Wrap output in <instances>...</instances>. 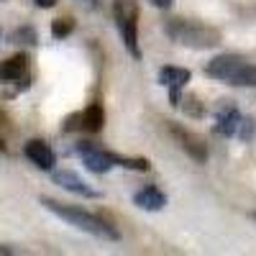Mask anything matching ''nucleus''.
Listing matches in <instances>:
<instances>
[{
    "label": "nucleus",
    "mask_w": 256,
    "mask_h": 256,
    "mask_svg": "<svg viewBox=\"0 0 256 256\" xmlns=\"http://www.w3.org/2000/svg\"><path fill=\"white\" fill-rule=\"evenodd\" d=\"M152 3H154L156 8H169V6H172V0H152Z\"/></svg>",
    "instance_id": "f3484780"
},
{
    "label": "nucleus",
    "mask_w": 256,
    "mask_h": 256,
    "mask_svg": "<svg viewBox=\"0 0 256 256\" xmlns=\"http://www.w3.org/2000/svg\"><path fill=\"white\" fill-rule=\"evenodd\" d=\"M172 134H174V138L180 141V146L184 148V152H187V154H190L192 159H198V162H205L208 152H205V144H200V138H198V136L187 134L184 128H180V126H172Z\"/></svg>",
    "instance_id": "9b49d317"
},
{
    "label": "nucleus",
    "mask_w": 256,
    "mask_h": 256,
    "mask_svg": "<svg viewBox=\"0 0 256 256\" xmlns=\"http://www.w3.org/2000/svg\"><path fill=\"white\" fill-rule=\"evenodd\" d=\"M105 123V113H102V105L100 102H92L88 105L82 113L77 116H70L64 120V131H88V134H98Z\"/></svg>",
    "instance_id": "423d86ee"
},
{
    "label": "nucleus",
    "mask_w": 256,
    "mask_h": 256,
    "mask_svg": "<svg viewBox=\"0 0 256 256\" xmlns=\"http://www.w3.org/2000/svg\"><path fill=\"white\" fill-rule=\"evenodd\" d=\"M113 18H116V26L123 36L126 49L131 52L134 59H141V49H138V6H136V0H113Z\"/></svg>",
    "instance_id": "20e7f679"
},
{
    "label": "nucleus",
    "mask_w": 256,
    "mask_h": 256,
    "mask_svg": "<svg viewBox=\"0 0 256 256\" xmlns=\"http://www.w3.org/2000/svg\"><path fill=\"white\" fill-rule=\"evenodd\" d=\"M241 113L236 110V108H223L220 113H218V118H216V131L220 134V136H236L238 134V128H241Z\"/></svg>",
    "instance_id": "ddd939ff"
},
{
    "label": "nucleus",
    "mask_w": 256,
    "mask_h": 256,
    "mask_svg": "<svg viewBox=\"0 0 256 256\" xmlns=\"http://www.w3.org/2000/svg\"><path fill=\"white\" fill-rule=\"evenodd\" d=\"M10 82H28V56L16 54L6 62H0V84Z\"/></svg>",
    "instance_id": "6e6552de"
},
{
    "label": "nucleus",
    "mask_w": 256,
    "mask_h": 256,
    "mask_svg": "<svg viewBox=\"0 0 256 256\" xmlns=\"http://www.w3.org/2000/svg\"><path fill=\"white\" fill-rule=\"evenodd\" d=\"M54 182L64 190H70L74 192V195H82V198H100V192L92 190L88 182H82L72 169H62V172H54Z\"/></svg>",
    "instance_id": "9d476101"
},
{
    "label": "nucleus",
    "mask_w": 256,
    "mask_h": 256,
    "mask_svg": "<svg viewBox=\"0 0 256 256\" xmlns=\"http://www.w3.org/2000/svg\"><path fill=\"white\" fill-rule=\"evenodd\" d=\"M74 28V20L72 18H56L54 24H52V36L54 38H64V36H70Z\"/></svg>",
    "instance_id": "4468645a"
},
{
    "label": "nucleus",
    "mask_w": 256,
    "mask_h": 256,
    "mask_svg": "<svg viewBox=\"0 0 256 256\" xmlns=\"http://www.w3.org/2000/svg\"><path fill=\"white\" fill-rule=\"evenodd\" d=\"M77 154H80L82 164L95 174H105V172H110L113 166H123L120 156L105 152V148H100L95 144H77Z\"/></svg>",
    "instance_id": "39448f33"
},
{
    "label": "nucleus",
    "mask_w": 256,
    "mask_h": 256,
    "mask_svg": "<svg viewBox=\"0 0 256 256\" xmlns=\"http://www.w3.org/2000/svg\"><path fill=\"white\" fill-rule=\"evenodd\" d=\"M134 202H136V208H141V210L156 212V210H162V208L166 205V195H164L162 190H156V187H144V190L136 192Z\"/></svg>",
    "instance_id": "f8f14e48"
},
{
    "label": "nucleus",
    "mask_w": 256,
    "mask_h": 256,
    "mask_svg": "<svg viewBox=\"0 0 256 256\" xmlns=\"http://www.w3.org/2000/svg\"><path fill=\"white\" fill-rule=\"evenodd\" d=\"M205 74L212 80L228 82L233 88H256V67L236 54H220L216 56L208 67Z\"/></svg>",
    "instance_id": "f03ea898"
},
{
    "label": "nucleus",
    "mask_w": 256,
    "mask_h": 256,
    "mask_svg": "<svg viewBox=\"0 0 256 256\" xmlns=\"http://www.w3.org/2000/svg\"><path fill=\"white\" fill-rule=\"evenodd\" d=\"M164 31L172 36L177 44L190 46V49H210L220 44V34L216 28H208L202 24H190V20L174 18L164 26Z\"/></svg>",
    "instance_id": "7ed1b4c3"
},
{
    "label": "nucleus",
    "mask_w": 256,
    "mask_h": 256,
    "mask_svg": "<svg viewBox=\"0 0 256 256\" xmlns=\"http://www.w3.org/2000/svg\"><path fill=\"white\" fill-rule=\"evenodd\" d=\"M80 3H84V6H95L98 0H80Z\"/></svg>",
    "instance_id": "a211bd4d"
},
{
    "label": "nucleus",
    "mask_w": 256,
    "mask_h": 256,
    "mask_svg": "<svg viewBox=\"0 0 256 256\" xmlns=\"http://www.w3.org/2000/svg\"><path fill=\"white\" fill-rule=\"evenodd\" d=\"M34 3H36L38 8H54V6H56V0H34Z\"/></svg>",
    "instance_id": "dca6fc26"
},
{
    "label": "nucleus",
    "mask_w": 256,
    "mask_h": 256,
    "mask_svg": "<svg viewBox=\"0 0 256 256\" xmlns=\"http://www.w3.org/2000/svg\"><path fill=\"white\" fill-rule=\"evenodd\" d=\"M238 131H241V138H244V141H248V138H251V134H254V120L244 118V120H241V128H238Z\"/></svg>",
    "instance_id": "2eb2a0df"
},
{
    "label": "nucleus",
    "mask_w": 256,
    "mask_h": 256,
    "mask_svg": "<svg viewBox=\"0 0 256 256\" xmlns=\"http://www.w3.org/2000/svg\"><path fill=\"white\" fill-rule=\"evenodd\" d=\"M24 154H26V159H28L34 166L44 169V172H52L54 164H56V154L52 152V146L44 144V141H38V138H34V141H28V144L24 146Z\"/></svg>",
    "instance_id": "1a4fd4ad"
},
{
    "label": "nucleus",
    "mask_w": 256,
    "mask_h": 256,
    "mask_svg": "<svg viewBox=\"0 0 256 256\" xmlns=\"http://www.w3.org/2000/svg\"><path fill=\"white\" fill-rule=\"evenodd\" d=\"M159 82L169 90V102L177 108L180 100H182V88L190 82V70H182V67H164V70L159 72Z\"/></svg>",
    "instance_id": "0eeeda50"
},
{
    "label": "nucleus",
    "mask_w": 256,
    "mask_h": 256,
    "mask_svg": "<svg viewBox=\"0 0 256 256\" xmlns=\"http://www.w3.org/2000/svg\"><path fill=\"white\" fill-rule=\"evenodd\" d=\"M251 218H254V220H256V212H251Z\"/></svg>",
    "instance_id": "6ab92c4d"
},
{
    "label": "nucleus",
    "mask_w": 256,
    "mask_h": 256,
    "mask_svg": "<svg viewBox=\"0 0 256 256\" xmlns=\"http://www.w3.org/2000/svg\"><path fill=\"white\" fill-rule=\"evenodd\" d=\"M41 205H44L49 212H54L56 218H62L64 223H70V226H74V228H80L84 233H90V236H95V238H102V241H118L120 238V233L113 226H108L102 218L92 216V212H88V210L56 202L52 198H41Z\"/></svg>",
    "instance_id": "f257e3e1"
}]
</instances>
